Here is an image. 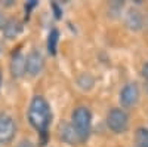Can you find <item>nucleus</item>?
Masks as SVG:
<instances>
[{"label": "nucleus", "instance_id": "1", "mask_svg": "<svg viewBox=\"0 0 148 147\" xmlns=\"http://www.w3.org/2000/svg\"><path fill=\"white\" fill-rule=\"evenodd\" d=\"M51 119H52V113H51V107H49L47 101L40 95L34 97L28 108L30 124L39 132H46L49 124H51Z\"/></svg>", "mask_w": 148, "mask_h": 147}, {"label": "nucleus", "instance_id": "2", "mask_svg": "<svg viewBox=\"0 0 148 147\" xmlns=\"http://www.w3.org/2000/svg\"><path fill=\"white\" fill-rule=\"evenodd\" d=\"M90 124H92V117L90 112L86 107H77L73 112V126L76 129L80 143H84L89 138L90 134Z\"/></svg>", "mask_w": 148, "mask_h": 147}, {"label": "nucleus", "instance_id": "3", "mask_svg": "<svg viewBox=\"0 0 148 147\" xmlns=\"http://www.w3.org/2000/svg\"><path fill=\"white\" fill-rule=\"evenodd\" d=\"M107 124H108V128L113 132L123 134L129 128V116L125 110L113 108V110H110V113L107 116Z\"/></svg>", "mask_w": 148, "mask_h": 147}, {"label": "nucleus", "instance_id": "4", "mask_svg": "<svg viewBox=\"0 0 148 147\" xmlns=\"http://www.w3.org/2000/svg\"><path fill=\"white\" fill-rule=\"evenodd\" d=\"M16 125L15 120L8 115H0V143L9 144L15 137Z\"/></svg>", "mask_w": 148, "mask_h": 147}, {"label": "nucleus", "instance_id": "5", "mask_svg": "<svg viewBox=\"0 0 148 147\" xmlns=\"http://www.w3.org/2000/svg\"><path fill=\"white\" fill-rule=\"evenodd\" d=\"M45 67V58L39 51H31L25 58V71L30 76H37Z\"/></svg>", "mask_w": 148, "mask_h": 147}, {"label": "nucleus", "instance_id": "6", "mask_svg": "<svg viewBox=\"0 0 148 147\" xmlns=\"http://www.w3.org/2000/svg\"><path fill=\"white\" fill-rule=\"evenodd\" d=\"M139 100V88L136 83H127L120 92V103L123 107H133Z\"/></svg>", "mask_w": 148, "mask_h": 147}, {"label": "nucleus", "instance_id": "7", "mask_svg": "<svg viewBox=\"0 0 148 147\" xmlns=\"http://www.w3.org/2000/svg\"><path fill=\"white\" fill-rule=\"evenodd\" d=\"M58 132H59V138L67 144L73 146V144L80 143L76 129H74V126L71 124H68V122H61L59 126H58Z\"/></svg>", "mask_w": 148, "mask_h": 147}, {"label": "nucleus", "instance_id": "8", "mask_svg": "<svg viewBox=\"0 0 148 147\" xmlns=\"http://www.w3.org/2000/svg\"><path fill=\"white\" fill-rule=\"evenodd\" d=\"M125 24L126 27L133 30V31H138L142 28L144 26V18L141 15V12L136 10V9H129L127 14L125 15Z\"/></svg>", "mask_w": 148, "mask_h": 147}, {"label": "nucleus", "instance_id": "9", "mask_svg": "<svg viewBox=\"0 0 148 147\" xmlns=\"http://www.w3.org/2000/svg\"><path fill=\"white\" fill-rule=\"evenodd\" d=\"M10 73L14 77H21L24 76L25 71V57H24L21 52H16L12 57V61H10Z\"/></svg>", "mask_w": 148, "mask_h": 147}, {"label": "nucleus", "instance_id": "10", "mask_svg": "<svg viewBox=\"0 0 148 147\" xmlns=\"http://www.w3.org/2000/svg\"><path fill=\"white\" fill-rule=\"evenodd\" d=\"M21 30H22V26H21V22L18 21V19H8V22H6V26H5V28H3V34H5V37L6 39H15L16 36L21 33Z\"/></svg>", "mask_w": 148, "mask_h": 147}, {"label": "nucleus", "instance_id": "11", "mask_svg": "<svg viewBox=\"0 0 148 147\" xmlns=\"http://www.w3.org/2000/svg\"><path fill=\"white\" fill-rule=\"evenodd\" d=\"M135 147H148V129L138 128L135 132Z\"/></svg>", "mask_w": 148, "mask_h": 147}, {"label": "nucleus", "instance_id": "12", "mask_svg": "<svg viewBox=\"0 0 148 147\" xmlns=\"http://www.w3.org/2000/svg\"><path fill=\"white\" fill-rule=\"evenodd\" d=\"M58 39H59V31L56 28L51 30L49 33V37H47V51L51 55L56 54V45H58Z\"/></svg>", "mask_w": 148, "mask_h": 147}, {"label": "nucleus", "instance_id": "13", "mask_svg": "<svg viewBox=\"0 0 148 147\" xmlns=\"http://www.w3.org/2000/svg\"><path fill=\"white\" fill-rule=\"evenodd\" d=\"M15 147H34V144H33L30 140H21Z\"/></svg>", "mask_w": 148, "mask_h": 147}, {"label": "nucleus", "instance_id": "14", "mask_svg": "<svg viewBox=\"0 0 148 147\" xmlns=\"http://www.w3.org/2000/svg\"><path fill=\"white\" fill-rule=\"evenodd\" d=\"M6 22H8L6 17L3 15V12L0 10V30H3V28H5V26H6Z\"/></svg>", "mask_w": 148, "mask_h": 147}, {"label": "nucleus", "instance_id": "15", "mask_svg": "<svg viewBox=\"0 0 148 147\" xmlns=\"http://www.w3.org/2000/svg\"><path fill=\"white\" fill-rule=\"evenodd\" d=\"M52 8H53V12H55V17L56 18H61V9L58 8L56 3H52Z\"/></svg>", "mask_w": 148, "mask_h": 147}, {"label": "nucleus", "instance_id": "16", "mask_svg": "<svg viewBox=\"0 0 148 147\" xmlns=\"http://www.w3.org/2000/svg\"><path fill=\"white\" fill-rule=\"evenodd\" d=\"M142 75H144V77L148 80V63H147V64L142 67Z\"/></svg>", "mask_w": 148, "mask_h": 147}, {"label": "nucleus", "instance_id": "17", "mask_svg": "<svg viewBox=\"0 0 148 147\" xmlns=\"http://www.w3.org/2000/svg\"><path fill=\"white\" fill-rule=\"evenodd\" d=\"M147 92H148V82H147Z\"/></svg>", "mask_w": 148, "mask_h": 147}, {"label": "nucleus", "instance_id": "18", "mask_svg": "<svg viewBox=\"0 0 148 147\" xmlns=\"http://www.w3.org/2000/svg\"><path fill=\"white\" fill-rule=\"evenodd\" d=\"M0 80H2V77H0Z\"/></svg>", "mask_w": 148, "mask_h": 147}]
</instances>
